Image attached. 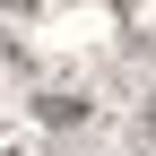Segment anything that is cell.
<instances>
[{"label":"cell","mask_w":156,"mask_h":156,"mask_svg":"<svg viewBox=\"0 0 156 156\" xmlns=\"http://www.w3.org/2000/svg\"><path fill=\"white\" fill-rule=\"evenodd\" d=\"M35 122L44 130H78L87 122V95H35Z\"/></svg>","instance_id":"1"}]
</instances>
